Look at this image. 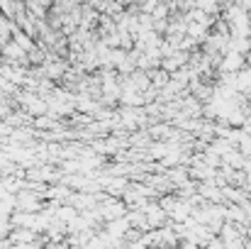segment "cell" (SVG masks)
Returning <instances> with one entry per match:
<instances>
[{"label": "cell", "instance_id": "obj_1", "mask_svg": "<svg viewBox=\"0 0 251 249\" xmlns=\"http://www.w3.org/2000/svg\"><path fill=\"white\" fill-rule=\"evenodd\" d=\"M0 54L5 56V61H10L12 66H27L29 64V56H27V52L15 42V39H10V42H5V44H0Z\"/></svg>", "mask_w": 251, "mask_h": 249}, {"label": "cell", "instance_id": "obj_2", "mask_svg": "<svg viewBox=\"0 0 251 249\" xmlns=\"http://www.w3.org/2000/svg\"><path fill=\"white\" fill-rule=\"evenodd\" d=\"M20 100H22L25 112H27V115H32V117H44V115L49 112V103H47L44 98L34 95V93H22V95H20Z\"/></svg>", "mask_w": 251, "mask_h": 249}, {"label": "cell", "instance_id": "obj_3", "mask_svg": "<svg viewBox=\"0 0 251 249\" xmlns=\"http://www.w3.org/2000/svg\"><path fill=\"white\" fill-rule=\"evenodd\" d=\"M242 69H247V56L244 54H239V52H227L225 56H222V61H220V71L222 74H239Z\"/></svg>", "mask_w": 251, "mask_h": 249}, {"label": "cell", "instance_id": "obj_4", "mask_svg": "<svg viewBox=\"0 0 251 249\" xmlns=\"http://www.w3.org/2000/svg\"><path fill=\"white\" fill-rule=\"evenodd\" d=\"M25 7H27V12H29L34 20H44L49 5H47L44 0H25Z\"/></svg>", "mask_w": 251, "mask_h": 249}, {"label": "cell", "instance_id": "obj_5", "mask_svg": "<svg viewBox=\"0 0 251 249\" xmlns=\"http://www.w3.org/2000/svg\"><path fill=\"white\" fill-rule=\"evenodd\" d=\"M12 39H15V42H17V44H20V47H22V49H25L27 54H29L32 49H37L34 39H32L29 34H25V32L20 29V27H15V32H12Z\"/></svg>", "mask_w": 251, "mask_h": 249}, {"label": "cell", "instance_id": "obj_6", "mask_svg": "<svg viewBox=\"0 0 251 249\" xmlns=\"http://www.w3.org/2000/svg\"><path fill=\"white\" fill-rule=\"evenodd\" d=\"M195 7H200L205 15L215 17V15L222 10V2H220V0H195Z\"/></svg>", "mask_w": 251, "mask_h": 249}, {"label": "cell", "instance_id": "obj_7", "mask_svg": "<svg viewBox=\"0 0 251 249\" xmlns=\"http://www.w3.org/2000/svg\"><path fill=\"white\" fill-rule=\"evenodd\" d=\"M20 208H25V210H37V195H32V193H20Z\"/></svg>", "mask_w": 251, "mask_h": 249}, {"label": "cell", "instance_id": "obj_8", "mask_svg": "<svg viewBox=\"0 0 251 249\" xmlns=\"http://www.w3.org/2000/svg\"><path fill=\"white\" fill-rule=\"evenodd\" d=\"M149 135H151V137H168V135H171V130H168L166 125H156V127H151V130H149Z\"/></svg>", "mask_w": 251, "mask_h": 249}, {"label": "cell", "instance_id": "obj_9", "mask_svg": "<svg viewBox=\"0 0 251 249\" xmlns=\"http://www.w3.org/2000/svg\"><path fill=\"white\" fill-rule=\"evenodd\" d=\"M10 117V108L5 103H0V120H7Z\"/></svg>", "mask_w": 251, "mask_h": 249}, {"label": "cell", "instance_id": "obj_10", "mask_svg": "<svg viewBox=\"0 0 251 249\" xmlns=\"http://www.w3.org/2000/svg\"><path fill=\"white\" fill-rule=\"evenodd\" d=\"M242 130H244L247 135H251V115H249V117H247V122L242 125Z\"/></svg>", "mask_w": 251, "mask_h": 249}]
</instances>
